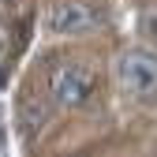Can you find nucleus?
Listing matches in <instances>:
<instances>
[{
    "mask_svg": "<svg viewBox=\"0 0 157 157\" xmlns=\"http://www.w3.org/2000/svg\"><path fill=\"white\" fill-rule=\"evenodd\" d=\"M90 86H94V78H90V71H86L82 64H60V67L52 71V78H49L52 101L64 105V109L86 101V97H90Z\"/></svg>",
    "mask_w": 157,
    "mask_h": 157,
    "instance_id": "obj_2",
    "label": "nucleus"
},
{
    "mask_svg": "<svg viewBox=\"0 0 157 157\" xmlns=\"http://www.w3.org/2000/svg\"><path fill=\"white\" fill-rule=\"evenodd\" d=\"M120 86L135 97L157 94V56L150 52H124L120 56Z\"/></svg>",
    "mask_w": 157,
    "mask_h": 157,
    "instance_id": "obj_1",
    "label": "nucleus"
},
{
    "mask_svg": "<svg viewBox=\"0 0 157 157\" xmlns=\"http://www.w3.org/2000/svg\"><path fill=\"white\" fill-rule=\"evenodd\" d=\"M49 26L56 34H82V30H94L97 26V15L78 4V0H64V4H56L52 15H49Z\"/></svg>",
    "mask_w": 157,
    "mask_h": 157,
    "instance_id": "obj_3",
    "label": "nucleus"
},
{
    "mask_svg": "<svg viewBox=\"0 0 157 157\" xmlns=\"http://www.w3.org/2000/svg\"><path fill=\"white\" fill-rule=\"evenodd\" d=\"M142 34H146V41L157 45V8H150V11L142 15Z\"/></svg>",
    "mask_w": 157,
    "mask_h": 157,
    "instance_id": "obj_4",
    "label": "nucleus"
}]
</instances>
